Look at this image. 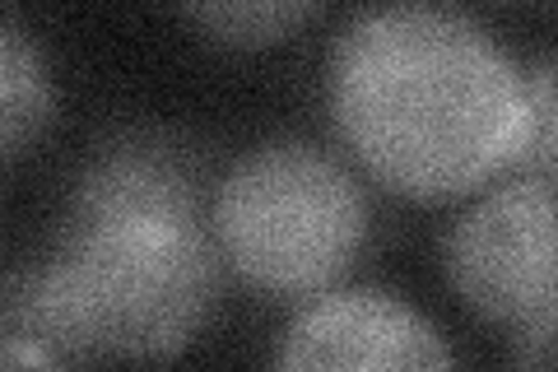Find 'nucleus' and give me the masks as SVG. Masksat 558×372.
Here are the masks:
<instances>
[{
    "mask_svg": "<svg viewBox=\"0 0 558 372\" xmlns=\"http://www.w3.org/2000/svg\"><path fill=\"white\" fill-rule=\"evenodd\" d=\"M521 84H526V140L517 168L521 177L554 182V65H535L531 75H521Z\"/></svg>",
    "mask_w": 558,
    "mask_h": 372,
    "instance_id": "obj_9",
    "label": "nucleus"
},
{
    "mask_svg": "<svg viewBox=\"0 0 558 372\" xmlns=\"http://www.w3.org/2000/svg\"><path fill=\"white\" fill-rule=\"evenodd\" d=\"M205 215V177L182 145L163 135H121L84 168L70 215Z\"/></svg>",
    "mask_w": 558,
    "mask_h": 372,
    "instance_id": "obj_6",
    "label": "nucleus"
},
{
    "mask_svg": "<svg viewBox=\"0 0 558 372\" xmlns=\"http://www.w3.org/2000/svg\"><path fill=\"white\" fill-rule=\"evenodd\" d=\"M38 363H57L43 345L24 340V335H5L0 340V368H38Z\"/></svg>",
    "mask_w": 558,
    "mask_h": 372,
    "instance_id": "obj_10",
    "label": "nucleus"
},
{
    "mask_svg": "<svg viewBox=\"0 0 558 372\" xmlns=\"http://www.w3.org/2000/svg\"><path fill=\"white\" fill-rule=\"evenodd\" d=\"M215 285L205 215H70L57 252L14 293L10 322L57 363L168 359L196 340Z\"/></svg>",
    "mask_w": 558,
    "mask_h": 372,
    "instance_id": "obj_2",
    "label": "nucleus"
},
{
    "mask_svg": "<svg viewBox=\"0 0 558 372\" xmlns=\"http://www.w3.org/2000/svg\"><path fill=\"white\" fill-rule=\"evenodd\" d=\"M284 368H451V349L391 293H326L279 345Z\"/></svg>",
    "mask_w": 558,
    "mask_h": 372,
    "instance_id": "obj_5",
    "label": "nucleus"
},
{
    "mask_svg": "<svg viewBox=\"0 0 558 372\" xmlns=\"http://www.w3.org/2000/svg\"><path fill=\"white\" fill-rule=\"evenodd\" d=\"M57 117V88L38 43L20 24L0 20V164L43 140Z\"/></svg>",
    "mask_w": 558,
    "mask_h": 372,
    "instance_id": "obj_7",
    "label": "nucleus"
},
{
    "mask_svg": "<svg viewBox=\"0 0 558 372\" xmlns=\"http://www.w3.org/2000/svg\"><path fill=\"white\" fill-rule=\"evenodd\" d=\"M330 112L381 187L451 201L517 168L526 84L480 24L438 5H387L330 51Z\"/></svg>",
    "mask_w": 558,
    "mask_h": 372,
    "instance_id": "obj_1",
    "label": "nucleus"
},
{
    "mask_svg": "<svg viewBox=\"0 0 558 372\" xmlns=\"http://www.w3.org/2000/svg\"><path fill=\"white\" fill-rule=\"evenodd\" d=\"M317 5L322 0H182L186 20L205 38L238 51H260V47L284 43L293 28H303L312 20Z\"/></svg>",
    "mask_w": 558,
    "mask_h": 372,
    "instance_id": "obj_8",
    "label": "nucleus"
},
{
    "mask_svg": "<svg viewBox=\"0 0 558 372\" xmlns=\"http://www.w3.org/2000/svg\"><path fill=\"white\" fill-rule=\"evenodd\" d=\"M368 209L336 158L275 140L252 149L223 177L215 201V238L252 289L307 298L330 289L363 247Z\"/></svg>",
    "mask_w": 558,
    "mask_h": 372,
    "instance_id": "obj_3",
    "label": "nucleus"
},
{
    "mask_svg": "<svg viewBox=\"0 0 558 372\" xmlns=\"http://www.w3.org/2000/svg\"><path fill=\"white\" fill-rule=\"evenodd\" d=\"M554 182L517 177L451 228L447 271L470 308L517 335V359L554 363Z\"/></svg>",
    "mask_w": 558,
    "mask_h": 372,
    "instance_id": "obj_4",
    "label": "nucleus"
}]
</instances>
